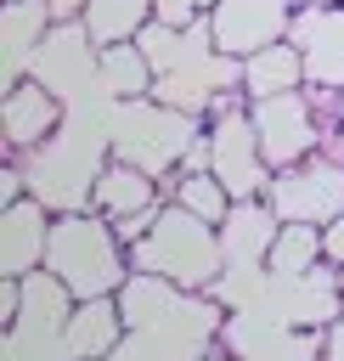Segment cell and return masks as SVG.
Masks as SVG:
<instances>
[{"label": "cell", "instance_id": "d6986e66", "mask_svg": "<svg viewBox=\"0 0 344 361\" xmlns=\"http://www.w3.org/2000/svg\"><path fill=\"white\" fill-rule=\"evenodd\" d=\"M321 259H327V231L305 226V220H282V231L271 243V259H265V276H305Z\"/></svg>", "mask_w": 344, "mask_h": 361}, {"label": "cell", "instance_id": "6da1fadb", "mask_svg": "<svg viewBox=\"0 0 344 361\" xmlns=\"http://www.w3.org/2000/svg\"><path fill=\"white\" fill-rule=\"evenodd\" d=\"M107 152H113V135H107V102L96 107V102L85 96V102H68L62 130H56L45 147L23 152L17 164H23L28 192H34L39 203H51L56 214H73V209H90L96 180H102V169L113 164ZM6 158H11V152H6Z\"/></svg>", "mask_w": 344, "mask_h": 361}, {"label": "cell", "instance_id": "ac0fdd59", "mask_svg": "<svg viewBox=\"0 0 344 361\" xmlns=\"http://www.w3.org/2000/svg\"><path fill=\"white\" fill-rule=\"evenodd\" d=\"M152 85H158V73H152V62H147V51H141L135 39L102 45V96H113V102H141V96H152Z\"/></svg>", "mask_w": 344, "mask_h": 361}, {"label": "cell", "instance_id": "2e32d148", "mask_svg": "<svg viewBox=\"0 0 344 361\" xmlns=\"http://www.w3.org/2000/svg\"><path fill=\"white\" fill-rule=\"evenodd\" d=\"M242 90L248 102H265V96H282V90H305V51L293 39H276L254 56H242Z\"/></svg>", "mask_w": 344, "mask_h": 361}, {"label": "cell", "instance_id": "4fadbf2b", "mask_svg": "<svg viewBox=\"0 0 344 361\" xmlns=\"http://www.w3.org/2000/svg\"><path fill=\"white\" fill-rule=\"evenodd\" d=\"M51 23H56V11H51L45 0H6V6H0V39H6L0 85H6V90L34 73V56H39L45 34H51Z\"/></svg>", "mask_w": 344, "mask_h": 361}, {"label": "cell", "instance_id": "52a82bcc", "mask_svg": "<svg viewBox=\"0 0 344 361\" xmlns=\"http://www.w3.org/2000/svg\"><path fill=\"white\" fill-rule=\"evenodd\" d=\"M203 158L209 169L226 180L231 197H265L271 186V164L259 152V130H254V113L248 107H231V113H214L209 118V135H203Z\"/></svg>", "mask_w": 344, "mask_h": 361}, {"label": "cell", "instance_id": "277c9868", "mask_svg": "<svg viewBox=\"0 0 344 361\" xmlns=\"http://www.w3.org/2000/svg\"><path fill=\"white\" fill-rule=\"evenodd\" d=\"M197 113H180V107H164L158 96H141V102H113L107 96V135H113V158H130L152 175H169L186 164V152L203 141L197 135Z\"/></svg>", "mask_w": 344, "mask_h": 361}, {"label": "cell", "instance_id": "7c38bea8", "mask_svg": "<svg viewBox=\"0 0 344 361\" xmlns=\"http://www.w3.org/2000/svg\"><path fill=\"white\" fill-rule=\"evenodd\" d=\"M51 203H39L34 192L6 203V220H0V276H28L45 265V248H51Z\"/></svg>", "mask_w": 344, "mask_h": 361}, {"label": "cell", "instance_id": "5b68a950", "mask_svg": "<svg viewBox=\"0 0 344 361\" xmlns=\"http://www.w3.org/2000/svg\"><path fill=\"white\" fill-rule=\"evenodd\" d=\"M265 197H271V209H276L282 220L327 226V220L344 214V158H333V152H310V158L288 164V169L271 175Z\"/></svg>", "mask_w": 344, "mask_h": 361}, {"label": "cell", "instance_id": "44dd1931", "mask_svg": "<svg viewBox=\"0 0 344 361\" xmlns=\"http://www.w3.org/2000/svg\"><path fill=\"white\" fill-rule=\"evenodd\" d=\"M152 6H158L164 23H197V17H209L214 0H152Z\"/></svg>", "mask_w": 344, "mask_h": 361}, {"label": "cell", "instance_id": "30bf717a", "mask_svg": "<svg viewBox=\"0 0 344 361\" xmlns=\"http://www.w3.org/2000/svg\"><path fill=\"white\" fill-rule=\"evenodd\" d=\"M0 118H6V152H11V158H23V152L45 147V141L62 130L68 102H62L56 90H45L39 79H23V85H11V90H6Z\"/></svg>", "mask_w": 344, "mask_h": 361}, {"label": "cell", "instance_id": "ffe728a7", "mask_svg": "<svg viewBox=\"0 0 344 361\" xmlns=\"http://www.w3.org/2000/svg\"><path fill=\"white\" fill-rule=\"evenodd\" d=\"M79 17H85V28H90L96 45H124V39H135L158 17V6L152 0H90Z\"/></svg>", "mask_w": 344, "mask_h": 361}, {"label": "cell", "instance_id": "e0dca14e", "mask_svg": "<svg viewBox=\"0 0 344 361\" xmlns=\"http://www.w3.org/2000/svg\"><path fill=\"white\" fill-rule=\"evenodd\" d=\"M158 192H164V203H180V209H192V214H203V220H214V226H220V220L231 214V203H237L214 169H192V164L158 175Z\"/></svg>", "mask_w": 344, "mask_h": 361}, {"label": "cell", "instance_id": "9a60e30c", "mask_svg": "<svg viewBox=\"0 0 344 361\" xmlns=\"http://www.w3.org/2000/svg\"><path fill=\"white\" fill-rule=\"evenodd\" d=\"M158 203H164L158 175L141 169V164H130V158H113V164L102 169V180H96V197H90V209L107 214L113 226L130 220V214H141V209H158Z\"/></svg>", "mask_w": 344, "mask_h": 361}, {"label": "cell", "instance_id": "5bb4252c", "mask_svg": "<svg viewBox=\"0 0 344 361\" xmlns=\"http://www.w3.org/2000/svg\"><path fill=\"white\" fill-rule=\"evenodd\" d=\"M124 338V305L118 293H102V299H73L68 322H62V344L73 361H107Z\"/></svg>", "mask_w": 344, "mask_h": 361}, {"label": "cell", "instance_id": "9c48e42d", "mask_svg": "<svg viewBox=\"0 0 344 361\" xmlns=\"http://www.w3.org/2000/svg\"><path fill=\"white\" fill-rule=\"evenodd\" d=\"M293 0H214L209 6V34H214V51L226 56H254L276 39H288L293 28Z\"/></svg>", "mask_w": 344, "mask_h": 361}, {"label": "cell", "instance_id": "484cf974", "mask_svg": "<svg viewBox=\"0 0 344 361\" xmlns=\"http://www.w3.org/2000/svg\"><path fill=\"white\" fill-rule=\"evenodd\" d=\"M299 11H316V6H338V0H293Z\"/></svg>", "mask_w": 344, "mask_h": 361}, {"label": "cell", "instance_id": "7402d4cb", "mask_svg": "<svg viewBox=\"0 0 344 361\" xmlns=\"http://www.w3.org/2000/svg\"><path fill=\"white\" fill-rule=\"evenodd\" d=\"M23 316V276H0V322L11 327Z\"/></svg>", "mask_w": 344, "mask_h": 361}, {"label": "cell", "instance_id": "603a6c76", "mask_svg": "<svg viewBox=\"0 0 344 361\" xmlns=\"http://www.w3.org/2000/svg\"><path fill=\"white\" fill-rule=\"evenodd\" d=\"M321 361H344V310L321 327Z\"/></svg>", "mask_w": 344, "mask_h": 361}, {"label": "cell", "instance_id": "8992f818", "mask_svg": "<svg viewBox=\"0 0 344 361\" xmlns=\"http://www.w3.org/2000/svg\"><path fill=\"white\" fill-rule=\"evenodd\" d=\"M45 90H56L62 102H85V96H102V45L90 39L85 17H56L39 56H34V73Z\"/></svg>", "mask_w": 344, "mask_h": 361}, {"label": "cell", "instance_id": "7a4b0ae2", "mask_svg": "<svg viewBox=\"0 0 344 361\" xmlns=\"http://www.w3.org/2000/svg\"><path fill=\"white\" fill-rule=\"evenodd\" d=\"M130 271H147V276H164V282H180L192 293H214V282L226 276V248H220V226L180 209V203H164L152 231L130 248Z\"/></svg>", "mask_w": 344, "mask_h": 361}, {"label": "cell", "instance_id": "3957f363", "mask_svg": "<svg viewBox=\"0 0 344 361\" xmlns=\"http://www.w3.org/2000/svg\"><path fill=\"white\" fill-rule=\"evenodd\" d=\"M45 271L73 299H102V293H118L130 282V248L118 243L107 214L73 209V214H56V226H51Z\"/></svg>", "mask_w": 344, "mask_h": 361}, {"label": "cell", "instance_id": "ba28073f", "mask_svg": "<svg viewBox=\"0 0 344 361\" xmlns=\"http://www.w3.org/2000/svg\"><path fill=\"white\" fill-rule=\"evenodd\" d=\"M248 113H254L259 152H265L271 169H288V164H299V158H310L321 147V118H316L305 90H282V96L248 102Z\"/></svg>", "mask_w": 344, "mask_h": 361}, {"label": "cell", "instance_id": "cb8c5ba5", "mask_svg": "<svg viewBox=\"0 0 344 361\" xmlns=\"http://www.w3.org/2000/svg\"><path fill=\"white\" fill-rule=\"evenodd\" d=\"M45 6H51V11H56V17H79V11H85V6H90V0H45Z\"/></svg>", "mask_w": 344, "mask_h": 361}, {"label": "cell", "instance_id": "d4e9b609", "mask_svg": "<svg viewBox=\"0 0 344 361\" xmlns=\"http://www.w3.org/2000/svg\"><path fill=\"white\" fill-rule=\"evenodd\" d=\"M197 361H237V355H231V350H226V344H214V350H203V355H197Z\"/></svg>", "mask_w": 344, "mask_h": 361}, {"label": "cell", "instance_id": "8fae6325", "mask_svg": "<svg viewBox=\"0 0 344 361\" xmlns=\"http://www.w3.org/2000/svg\"><path fill=\"white\" fill-rule=\"evenodd\" d=\"M288 39L305 51V85L344 90V0L316 6V11H293Z\"/></svg>", "mask_w": 344, "mask_h": 361}]
</instances>
